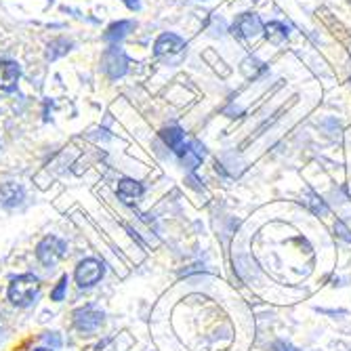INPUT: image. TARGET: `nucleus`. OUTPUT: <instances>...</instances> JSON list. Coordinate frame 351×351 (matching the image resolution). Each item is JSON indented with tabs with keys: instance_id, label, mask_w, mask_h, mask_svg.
Instances as JSON below:
<instances>
[{
	"instance_id": "nucleus-19",
	"label": "nucleus",
	"mask_w": 351,
	"mask_h": 351,
	"mask_svg": "<svg viewBox=\"0 0 351 351\" xmlns=\"http://www.w3.org/2000/svg\"><path fill=\"white\" fill-rule=\"evenodd\" d=\"M124 5L129 7L131 11H137V9L141 7V5H139V0H124Z\"/></svg>"
},
{
	"instance_id": "nucleus-15",
	"label": "nucleus",
	"mask_w": 351,
	"mask_h": 351,
	"mask_svg": "<svg viewBox=\"0 0 351 351\" xmlns=\"http://www.w3.org/2000/svg\"><path fill=\"white\" fill-rule=\"evenodd\" d=\"M66 289H68V276H61L57 286L51 291V299L53 301H63V297H66Z\"/></svg>"
},
{
	"instance_id": "nucleus-8",
	"label": "nucleus",
	"mask_w": 351,
	"mask_h": 351,
	"mask_svg": "<svg viewBox=\"0 0 351 351\" xmlns=\"http://www.w3.org/2000/svg\"><path fill=\"white\" fill-rule=\"evenodd\" d=\"M19 80V66L15 61H0V90H15Z\"/></svg>"
},
{
	"instance_id": "nucleus-6",
	"label": "nucleus",
	"mask_w": 351,
	"mask_h": 351,
	"mask_svg": "<svg viewBox=\"0 0 351 351\" xmlns=\"http://www.w3.org/2000/svg\"><path fill=\"white\" fill-rule=\"evenodd\" d=\"M183 51H185V43L177 34H162L154 45V53L158 57H175L181 55Z\"/></svg>"
},
{
	"instance_id": "nucleus-10",
	"label": "nucleus",
	"mask_w": 351,
	"mask_h": 351,
	"mask_svg": "<svg viewBox=\"0 0 351 351\" xmlns=\"http://www.w3.org/2000/svg\"><path fill=\"white\" fill-rule=\"evenodd\" d=\"M162 139H165V143L177 154V156H183L185 154V149H187V141H185V133L179 129V126H171V129H165L162 133Z\"/></svg>"
},
{
	"instance_id": "nucleus-2",
	"label": "nucleus",
	"mask_w": 351,
	"mask_h": 351,
	"mask_svg": "<svg viewBox=\"0 0 351 351\" xmlns=\"http://www.w3.org/2000/svg\"><path fill=\"white\" fill-rule=\"evenodd\" d=\"M66 252H68L66 242L59 240L57 236H47L36 246V257L45 267H53L59 259L66 257Z\"/></svg>"
},
{
	"instance_id": "nucleus-12",
	"label": "nucleus",
	"mask_w": 351,
	"mask_h": 351,
	"mask_svg": "<svg viewBox=\"0 0 351 351\" xmlns=\"http://www.w3.org/2000/svg\"><path fill=\"white\" fill-rule=\"evenodd\" d=\"M263 29H265V38L271 45H284L286 40H289V36H291L289 27H286L284 23H280V21H269Z\"/></svg>"
},
{
	"instance_id": "nucleus-17",
	"label": "nucleus",
	"mask_w": 351,
	"mask_h": 351,
	"mask_svg": "<svg viewBox=\"0 0 351 351\" xmlns=\"http://www.w3.org/2000/svg\"><path fill=\"white\" fill-rule=\"evenodd\" d=\"M335 232L339 234V238H343L345 242H351V232L343 226L341 221H337V226H335Z\"/></svg>"
},
{
	"instance_id": "nucleus-5",
	"label": "nucleus",
	"mask_w": 351,
	"mask_h": 351,
	"mask_svg": "<svg viewBox=\"0 0 351 351\" xmlns=\"http://www.w3.org/2000/svg\"><path fill=\"white\" fill-rule=\"evenodd\" d=\"M104 324V313L97 311L95 307H80L74 311V326L80 332H95Z\"/></svg>"
},
{
	"instance_id": "nucleus-13",
	"label": "nucleus",
	"mask_w": 351,
	"mask_h": 351,
	"mask_svg": "<svg viewBox=\"0 0 351 351\" xmlns=\"http://www.w3.org/2000/svg\"><path fill=\"white\" fill-rule=\"evenodd\" d=\"M242 70H244V74L248 78H259V76H265L267 74V66H265V63L259 61V59H252V57H248L242 63Z\"/></svg>"
},
{
	"instance_id": "nucleus-16",
	"label": "nucleus",
	"mask_w": 351,
	"mask_h": 351,
	"mask_svg": "<svg viewBox=\"0 0 351 351\" xmlns=\"http://www.w3.org/2000/svg\"><path fill=\"white\" fill-rule=\"evenodd\" d=\"M305 204L313 210V213H317V215H326V204L322 202V198H317V196H313V194H309L307 196V200H305Z\"/></svg>"
},
{
	"instance_id": "nucleus-7",
	"label": "nucleus",
	"mask_w": 351,
	"mask_h": 351,
	"mask_svg": "<svg viewBox=\"0 0 351 351\" xmlns=\"http://www.w3.org/2000/svg\"><path fill=\"white\" fill-rule=\"evenodd\" d=\"M116 191H118V198L124 204H133L135 200H139L143 196V185L135 179H120Z\"/></svg>"
},
{
	"instance_id": "nucleus-3",
	"label": "nucleus",
	"mask_w": 351,
	"mask_h": 351,
	"mask_svg": "<svg viewBox=\"0 0 351 351\" xmlns=\"http://www.w3.org/2000/svg\"><path fill=\"white\" fill-rule=\"evenodd\" d=\"M106 274V267L101 261L97 259H84L78 263L76 271H74V278H76V284L80 286V289H90V286H95L97 282H101Z\"/></svg>"
},
{
	"instance_id": "nucleus-14",
	"label": "nucleus",
	"mask_w": 351,
	"mask_h": 351,
	"mask_svg": "<svg viewBox=\"0 0 351 351\" xmlns=\"http://www.w3.org/2000/svg\"><path fill=\"white\" fill-rule=\"evenodd\" d=\"M129 27H131V23H129V21H120V23L110 25V27H108V32H106V40L114 43L116 38H122V36H124V29H129Z\"/></svg>"
},
{
	"instance_id": "nucleus-11",
	"label": "nucleus",
	"mask_w": 351,
	"mask_h": 351,
	"mask_svg": "<svg viewBox=\"0 0 351 351\" xmlns=\"http://www.w3.org/2000/svg\"><path fill=\"white\" fill-rule=\"evenodd\" d=\"M124 70H126V57H124V53L118 51V49H110L106 53V72L112 78H118V76L124 74Z\"/></svg>"
},
{
	"instance_id": "nucleus-18",
	"label": "nucleus",
	"mask_w": 351,
	"mask_h": 351,
	"mask_svg": "<svg viewBox=\"0 0 351 351\" xmlns=\"http://www.w3.org/2000/svg\"><path fill=\"white\" fill-rule=\"evenodd\" d=\"M271 351H299L297 347H293L291 343H284V341H278L274 347H271Z\"/></svg>"
},
{
	"instance_id": "nucleus-4",
	"label": "nucleus",
	"mask_w": 351,
	"mask_h": 351,
	"mask_svg": "<svg viewBox=\"0 0 351 351\" xmlns=\"http://www.w3.org/2000/svg\"><path fill=\"white\" fill-rule=\"evenodd\" d=\"M261 32H263V23H261L259 15H254V13H242L232 25V34L242 40L257 38Z\"/></svg>"
},
{
	"instance_id": "nucleus-1",
	"label": "nucleus",
	"mask_w": 351,
	"mask_h": 351,
	"mask_svg": "<svg viewBox=\"0 0 351 351\" xmlns=\"http://www.w3.org/2000/svg\"><path fill=\"white\" fill-rule=\"evenodd\" d=\"M40 293V280L34 274H21L9 284V301L17 307H29Z\"/></svg>"
},
{
	"instance_id": "nucleus-20",
	"label": "nucleus",
	"mask_w": 351,
	"mask_h": 351,
	"mask_svg": "<svg viewBox=\"0 0 351 351\" xmlns=\"http://www.w3.org/2000/svg\"><path fill=\"white\" fill-rule=\"evenodd\" d=\"M34 351H53V349H49V347H38V349H34Z\"/></svg>"
},
{
	"instance_id": "nucleus-9",
	"label": "nucleus",
	"mask_w": 351,
	"mask_h": 351,
	"mask_svg": "<svg viewBox=\"0 0 351 351\" xmlns=\"http://www.w3.org/2000/svg\"><path fill=\"white\" fill-rule=\"evenodd\" d=\"M25 194H23V187L17 185V183H5L0 185V204L7 206V208H13V206H19L23 202Z\"/></svg>"
}]
</instances>
